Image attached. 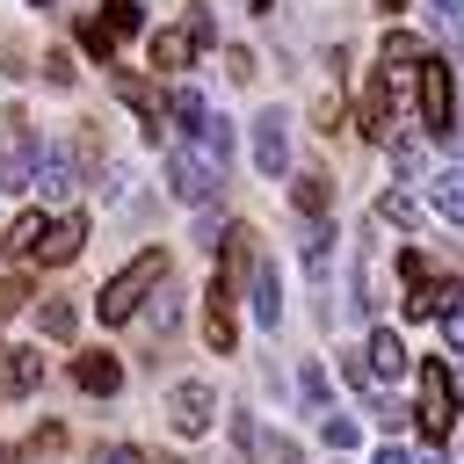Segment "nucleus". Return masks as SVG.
Masks as SVG:
<instances>
[{"label": "nucleus", "instance_id": "nucleus-25", "mask_svg": "<svg viewBox=\"0 0 464 464\" xmlns=\"http://www.w3.org/2000/svg\"><path fill=\"white\" fill-rule=\"evenodd\" d=\"M297 392H304V406H326V370L304 362V370H297Z\"/></svg>", "mask_w": 464, "mask_h": 464}, {"label": "nucleus", "instance_id": "nucleus-36", "mask_svg": "<svg viewBox=\"0 0 464 464\" xmlns=\"http://www.w3.org/2000/svg\"><path fill=\"white\" fill-rule=\"evenodd\" d=\"M246 7H254V14H268V7H276V0H246Z\"/></svg>", "mask_w": 464, "mask_h": 464}, {"label": "nucleus", "instance_id": "nucleus-15", "mask_svg": "<svg viewBox=\"0 0 464 464\" xmlns=\"http://www.w3.org/2000/svg\"><path fill=\"white\" fill-rule=\"evenodd\" d=\"M428 196H435V210H442L450 225H464V167H442V174L428 181Z\"/></svg>", "mask_w": 464, "mask_h": 464}, {"label": "nucleus", "instance_id": "nucleus-24", "mask_svg": "<svg viewBox=\"0 0 464 464\" xmlns=\"http://www.w3.org/2000/svg\"><path fill=\"white\" fill-rule=\"evenodd\" d=\"M29 297H36V290H29V276H0V319H7V312H22Z\"/></svg>", "mask_w": 464, "mask_h": 464}, {"label": "nucleus", "instance_id": "nucleus-14", "mask_svg": "<svg viewBox=\"0 0 464 464\" xmlns=\"http://www.w3.org/2000/svg\"><path fill=\"white\" fill-rule=\"evenodd\" d=\"M254 319H261V326H276V319H283V283H276V268H268V261H254Z\"/></svg>", "mask_w": 464, "mask_h": 464}, {"label": "nucleus", "instance_id": "nucleus-21", "mask_svg": "<svg viewBox=\"0 0 464 464\" xmlns=\"http://www.w3.org/2000/svg\"><path fill=\"white\" fill-rule=\"evenodd\" d=\"M203 341H210L218 355H232V304H210V312H203Z\"/></svg>", "mask_w": 464, "mask_h": 464}, {"label": "nucleus", "instance_id": "nucleus-6", "mask_svg": "<svg viewBox=\"0 0 464 464\" xmlns=\"http://www.w3.org/2000/svg\"><path fill=\"white\" fill-rule=\"evenodd\" d=\"M218 181H225V167H210L203 152H188V145H174V152H167V188H174L181 203H210V196H218Z\"/></svg>", "mask_w": 464, "mask_h": 464}, {"label": "nucleus", "instance_id": "nucleus-16", "mask_svg": "<svg viewBox=\"0 0 464 464\" xmlns=\"http://www.w3.org/2000/svg\"><path fill=\"white\" fill-rule=\"evenodd\" d=\"M196 152H203L210 167H225V160H232V123H225V116H203V123H196Z\"/></svg>", "mask_w": 464, "mask_h": 464}, {"label": "nucleus", "instance_id": "nucleus-33", "mask_svg": "<svg viewBox=\"0 0 464 464\" xmlns=\"http://www.w3.org/2000/svg\"><path fill=\"white\" fill-rule=\"evenodd\" d=\"M442 326H450V341H457V348H464V304H457V312H450V319H442Z\"/></svg>", "mask_w": 464, "mask_h": 464}, {"label": "nucleus", "instance_id": "nucleus-35", "mask_svg": "<svg viewBox=\"0 0 464 464\" xmlns=\"http://www.w3.org/2000/svg\"><path fill=\"white\" fill-rule=\"evenodd\" d=\"M276 464H297V450H290V442H276Z\"/></svg>", "mask_w": 464, "mask_h": 464}, {"label": "nucleus", "instance_id": "nucleus-5", "mask_svg": "<svg viewBox=\"0 0 464 464\" xmlns=\"http://www.w3.org/2000/svg\"><path fill=\"white\" fill-rule=\"evenodd\" d=\"M413 109H420V123H428L435 138H450V123H457V87H450V65H442V58H420Z\"/></svg>", "mask_w": 464, "mask_h": 464}, {"label": "nucleus", "instance_id": "nucleus-28", "mask_svg": "<svg viewBox=\"0 0 464 464\" xmlns=\"http://www.w3.org/2000/svg\"><path fill=\"white\" fill-rule=\"evenodd\" d=\"M225 72H232V80H254L261 65H254V51H246V44H232V51H225Z\"/></svg>", "mask_w": 464, "mask_h": 464}, {"label": "nucleus", "instance_id": "nucleus-18", "mask_svg": "<svg viewBox=\"0 0 464 464\" xmlns=\"http://www.w3.org/2000/svg\"><path fill=\"white\" fill-rule=\"evenodd\" d=\"M399 370H406V348H399V334L377 326L370 334V377H399Z\"/></svg>", "mask_w": 464, "mask_h": 464}, {"label": "nucleus", "instance_id": "nucleus-1", "mask_svg": "<svg viewBox=\"0 0 464 464\" xmlns=\"http://www.w3.org/2000/svg\"><path fill=\"white\" fill-rule=\"evenodd\" d=\"M160 283H167V254L152 246V254H138V261H130L123 276H109V283H102V297H94L102 326H123V319H130V312H138V304H145V297H152Z\"/></svg>", "mask_w": 464, "mask_h": 464}, {"label": "nucleus", "instance_id": "nucleus-12", "mask_svg": "<svg viewBox=\"0 0 464 464\" xmlns=\"http://www.w3.org/2000/svg\"><path fill=\"white\" fill-rule=\"evenodd\" d=\"M36 188H44V196H72V188H80V152H72V145H51L44 167H36Z\"/></svg>", "mask_w": 464, "mask_h": 464}, {"label": "nucleus", "instance_id": "nucleus-30", "mask_svg": "<svg viewBox=\"0 0 464 464\" xmlns=\"http://www.w3.org/2000/svg\"><path fill=\"white\" fill-rule=\"evenodd\" d=\"M370 413H377V420H384V428H406V420H413V413H406V406H399V399H370Z\"/></svg>", "mask_w": 464, "mask_h": 464}, {"label": "nucleus", "instance_id": "nucleus-7", "mask_svg": "<svg viewBox=\"0 0 464 464\" xmlns=\"http://www.w3.org/2000/svg\"><path fill=\"white\" fill-rule=\"evenodd\" d=\"M254 167H261L268 181L290 167V116H283V109H261V116H254Z\"/></svg>", "mask_w": 464, "mask_h": 464}, {"label": "nucleus", "instance_id": "nucleus-13", "mask_svg": "<svg viewBox=\"0 0 464 464\" xmlns=\"http://www.w3.org/2000/svg\"><path fill=\"white\" fill-rule=\"evenodd\" d=\"M72 384L94 392V399H109V392L123 384V362H116V355H80V362H72Z\"/></svg>", "mask_w": 464, "mask_h": 464}, {"label": "nucleus", "instance_id": "nucleus-8", "mask_svg": "<svg viewBox=\"0 0 464 464\" xmlns=\"http://www.w3.org/2000/svg\"><path fill=\"white\" fill-rule=\"evenodd\" d=\"M406 312L413 319H450L457 312V276H435V268L406 276Z\"/></svg>", "mask_w": 464, "mask_h": 464}, {"label": "nucleus", "instance_id": "nucleus-11", "mask_svg": "<svg viewBox=\"0 0 464 464\" xmlns=\"http://www.w3.org/2000/svg\"><path fill=\"white\" fill-rule=\"evenodd\" d=\"M36 167H44L36 138H29V130H14V138L0 145V188H7V196H14V188H36Z\"/></svg>", "mask_w": 464, "mask_h": 464}, {"label": "nucleus", "instance_id": "nucleus-29", "mask_svg": "<svg viewBox=\"0 0 464 464\" xmlns=\"http://www.w3.org/2000/svg\"><path fill=\"white\" fill-rule=\"evenodd\" d=\"M435 7V22H442V36H457L464 29V0H428Z\"/></svg>", "mask_w": 464, "mask_h": 464}, {"label": "nucleus", "instance_id": "nucleus-10", "mask_svg": "<svg viewBox=\"0 0 464 464\" xmlns=\"http://www.w3.org/2000/svg\"><path fill=\"white\" fill-rule=\"evenodd\" d=\"M80 246H87V218L72 210V218H51V225H44V239H36V254H29V261L58 268V261H72Z\"/></svg>", "mask_w": 464, "mask_h": 464}, {"label": "nucleus", "instance_id": "nucleus-38", "mask_svg": "<svg viewBox=\"0 0 464 464\" xmlns=\"http://www.w3.org/2000/svg\"><path fill=\"white\" fill-rule=\"evenodd\" d=\"M384 7H399V0H384Z\"/></svg>", "mask_w": 464, "mask_h": 464}, {"label": "nucleus", "instance_id": "nucleus-32", "mask_svg": "<svg viewBox=\"0 0 464 464\" xmlns=\"http://www.w3.org/2000/svg\"><path fill=\"white\" fill-rule=\"evenodd\" d=\"M102 464H152V457H145V450H130V442H116V450H109Z\"/></svg>", "mask_w": 464, "mask_h": 464}, {"label": "nucleus", "instance_id": "nucleus-20", "mask_svg": "<svg viewBox=\"0 0 464 464\" xmlns=\"http://www.w3.org/2000/svg\"><path fill=\"white\" fill-rule=\"evenodd\" d=\"M44 225H51L44 210H22V218L7 225V254H36V239H44Z\"/></svg>", "mask_w": 464, "mask_h": 464}, {"label": "nucleus", "instance_id": "nucleus-34", "mask_svg": "<svg viewBox=\"0 0 464 464\" xmlns=\"http://www.w3.org/2000/svg\"><path fill=\"white\" fill-rule=\"evenodd\" d=\"M377 464H413V457H406V450L392 442V450H377Z\"/></svg>", "mask_w": 464, "mask_h": 464}, {"label": "nucleus", "instance_id": "nucleus-3", "mask_svg": "<svg viewBox=\"0 0 464 464\" xmlns=\"http://www.w3.org/2000/svg\"><path fill=\"white\" fill-rule=\"evenodd\" d=\"M413 420H420L428 442H442V435L457 428V384H450V370H442L435 355L420 362V406H413Z\"/></svg>", "mask_w": 464, "mask_h": 464}, {"label": "nucleus", "instance_id": "nucleus-9", "mask_svg": "<svg viewBox=\"0 0 464 464\" xmlns=\"http://www.w3.org/2000/svg\"><path fill=\"white\" fill-rule=\"evenodd\" d=\"M210 413H218V392H210V384H196V377H188V384H174V392H167V420H174V435H203V428H210Z\"/></svg>", "mask_w": 464, "mask_h": 464}, {"label": "nucleus", "instance_id": "nucleus-17", "mask_svg": "<svg viewBox=\"0 0 464 464\" xmlns=\"http://www.w3.org/2000/svg\"><path fill=\"white\" fill-rule=\"evenodd\" d=\"M7 362H0V377H7V392H36V377H44V362H36V348H0Z\"/></svg>", "mask_w": 464, "mask_h": 464}, {"label": "nucleus", "instance_id": "nucleus-22", "mask_svg": "<svg viewBox=\"0 0 464 464\" xmlns=\"http://www.w3.org/2000/svg\"><path fill=\"white\" fill-rule=\"evenodd\" d=\"M72 326H80V312H72L65 297H51V304H44V334H51V341H72Z\"/></svg>", "mask_w": 464, "mask_h": 464}, {"label": "nucleus", "instance_id": "nucleus-26", "mask_svg": "<svg viewBox=\"0 0 464 464\" xmlns=\"http://www.w3.org/2000/svg\"><path fill=\"white\" fill-rule=\"evenodd\" d=\"M319 435H326V442H334V450H355V442H362V428H355V420H348V413H334V420H326V428H319Z\"/></svg>", "mask_w": 464, "mask_h": 464}, {"label": "nucleus", "instance_id": "nucleus-37", "mask_svg": "<svg viewBox=\"0 0 464 464\" xmlns=\"http://www.w3.org/2000/svg\"><path fill=\"white\" fill-rule=\"evenodd\" d=\"M29 7H51V0H29Z\"/></svg>", "mask_w": 464, "mask_h": 464}, {"label": "nucleus", "instance_id": "nucleus-23", "mask_svg": "<svg viewBox=\"0 0 464 464\" xmlns=\"http://www.w3.org/2000/svg\"><path fill=\"white\" fill-rule=\"evenodd\" d=\"M377 210H384V218H392V225H420V203H413V196H406V188H392V196H384V203H377Z\"/></svg>", "mask_w": 464, "mask_h": 464}, {"label": "nucleus", "instance_id": "nucleus-2", "mask_svg": "<svg viewBox=\"0 0 464 464\" xmlns=\"http://www.w3.org/2000/svg\"><path fill=\"white\" fill-rule=\"evenodd\" d=\"M138 29H145V7H138V0H102V14H87V22H80V44L109 65V58H116V44H123V36H138Z\"/></svg>", "mask_w": 464, "mask_h": 464}, {"label": "nucleus", "instance_id": "nucleus-31", "mask_svg": "<svg viewBox=\"0 0 464 464\" xmlns=\"http://www.w3.org/2000/svg\"><path fill=\"white\" fill-rule=\"evenodd\" d=\"M44 72H51L58 87H65V80H72V58H65V51H44Z\"/></svg>", "mask_w": 464, "mask_h": 464}, {"label": "nucleus", "instance_id": "nucleus-4", "mask_svg": "<svg viewBox=\"0 0 464 464\" xmlns=\"http://www.w3.org/2000/svg\"><path fill=\"white\" fill-rule=\"evenodd\" d=\"M210 36H218V22H210V7H188V14H181V29H160V36H152V65H167V72H181V65H188V58H196V51L210 44Z\"/></svg>", "mask_w": 464, "mask_h": 464}, {"label": "nucleus", "instance_id": "nucleus-19", "mask_svg": "<svg viewBox=\"0 0 464 464\" xmlns=\"http://www.w3.org/2000/svg\"><path fill=\"white\" fill-rule=\"evenodd\" d=\"M290 203H297V218H319L326 210V174H297L290 181Z\"/></svg>", "mask_w": 464, "mask_h": 464}, {"label": "nucleus", "instance_id": "nucleus-27", "mask_svg": "<svg viewBox=\"0 0 464 464\" xmlns=\"http://www.w3.org/2000/svg\"><path fill=\"white\" fill-rule=\"evenodd\" d=\"M326 246H334V232H326V225H319V218H312V225H304V261H312V268H319V261H326Z\"/></svg>", "mask_w": 464, "mask_h": 464}]
</instances>
